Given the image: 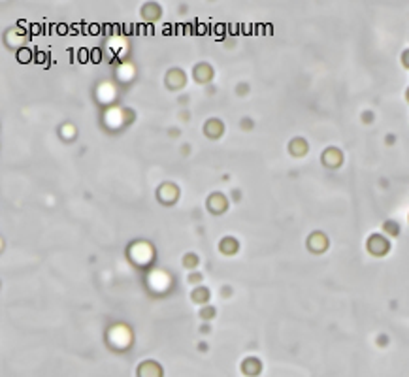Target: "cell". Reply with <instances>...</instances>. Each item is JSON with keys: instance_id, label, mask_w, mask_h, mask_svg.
Segmentation results:
<instances>
[{"instance_id": "obj_1", "label": "cell", "mask_w": 409, "mask_h": 377, "mask_svg": "<svg viewBox=\"0 0 409 377\" xmlns=\"http://www.w3.org/2000/svg\"><path fill=\"white\" fill-rule=\"evenodd\" d=\"M368 247H370V251L375 253V255H383V253L388 249V242L383 238V236L375 234L370 238V245H368Z\"/></svg>"}, {"instance_id": "obj_2", "label": "cell", "mask_w": 409, "mask_h": 377, "mask_svg": "<svg viewBox=\"0 0 409 377\" xmlns=\"http://www.w3.org/2000/svg\"><path fill=\"white\" fill-rule=\"evenodd\" d=\"M385 230H388V232H390V230H392V232H398V228H396V223H390V221H388V223H385Z\"/></svg>"}, {"instance_id": "obj_4", "label": "cell", "mask_w": 409, "mask_h": 377, "mask_svg": "<svg viewBox=\"0 0 409 377\" xmlns=\"http://www.w3.org/2000/svg\"><path fill=\"white\" fill-rule=\"evenodd\" d=\"M407 98H409V89H407Z\"/></svg>"}, {"instance_id": "obj_3", "label": "cell", "mask_w": 409, "mask_h": 377, "mask_svg": "<svg viewBox=\"0 0 409 377\" xmlns=\"http://www.w3.org/2000/svg\"><path fill=\"white\" fill-rule=\"evenodd\" d=\"M403 64H405V66H409V51H405V53H403Z\"/></svg>"}]
</instances>
